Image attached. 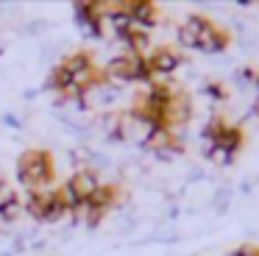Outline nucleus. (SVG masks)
Wrapping results in <instances>:
<instances>
[{"label":"nucleus","mask_w":259,"mask_h":256,"mask_svg":"<svg viewBox=\"0 0 259 256\" xmlns=\"http://www.w3.org/2000/svg\"><path fill=\"white\" fill-rule=\"evenodd\" d=\"M128 111L137 120L145 122L148 139H151L153 134H181V128H187L192 122L195 103H192V95L181 83L162 78V81L142 87L134 95Z\"/></svg>","instance_id":"f257e3e1"},{"label":"nucleus","mask_w":259,"mask_h":256,"mask_svg":"<svg viewBox=\"0 0 259 256\" xmlns=\"http://www.w3.org/2000/svg\"><path fill=\"white\" fill-rule=\"evenodd\" d=\"M201 142H203V153L206 159L220 161V164H231L242 156L248 145V131L242 122L231 120L229 114L214 111L201 128Z\"/></svg>","instance_id":"f03ea898"},{"label":"nucleus","mask_w":259,"mask_h":256,"mask_svg":"<svg viewBox=\"0 0 259 256\" xmlns=\"http://www.w3.org/2000/svg\"><path fill=\"white\" fill-rule=\"evenodd\" d=\"M179 45L187 50H198V53H226L234 45V33L218 22L214 17L192 11L179 22Z\"/></svg>","instance_id":"7ed1b4c3"},{"label":"nucleus","mask_w":259,"mask_h":256,"mask_svg":"<svg viewBox=\"0 0 259 256\" xmlns=\"http://www.w3.org/2000/svg\"><path fill=\"white\" fill-rule=\"evenodd\" d=\"M53 176H56V170H53L51 150L31 148V150H25V153L20 156L17 178H20V184H23L28 192H48V189H53L51 187Z\"/></svg>","instance_id":"20e7f679"},{"label":"nucleus","mask_w":259,"mask_h":256,"mask_svg":"<svg viewBox=\"0 0 259 256\" xmlns=\"http://www.w3.org/2000/svg\"><path fill=\"white\" fill-rule=\"evenodd\" d=\"M106 75L112 81H123V83H153V75L148 70V53H120L109 61L106 67Z\"/></svg>","instance_id":"39448f33"},{"label":"nucleus","mask_w":259,"mask_h":256,"mask_svg":"<svg viewBox=\"0 0 259 256\" xmlns=\"http://www.w3.org/2000/svg\"><path fill=\"white\" fill-rule=\"evenodd\" d=\"M184 61H187V56L176 45H156V48L148 50V70H151L153 81H162L164 75H173Z\"/></svg>","instance_id":"423d86ee"},{"label":"nucleus","mask_w":259,"mask_h":256,"mask_svg":"<svg viewBox=\"0 0 259 256\" xmlns=\"http://www.w3.org/2000/svg\"><path fill=\"white\" fill-rule=\"evenodd\" d=\"M17 195H14V189L12 187H9V184H3V181H0V211H3V209H9V206H12V203H17Z\"/></svg>","instance_id":"0eeeda50"},{"label":"nucleus","mask_w":259,"mask_h":256,"mask_svg":"<svg viewBox=\"0 0 259 256\" xmlns=\"http://www.w3.org/2000/svg\"><path fill=\"white\" fill-rule=\"evenodd\" d=\"M203 89H206L209 98H218V100H226V98H229V87H226V83H220V81H209Z\"/></svg>","instance_id":"6e6552de"},{"label":"nucleus","mask_w":259,"mask_h":256,"mask_svg":"<svg viewBox=\"0 0 259 256\" xmlns=\"http://www.w3.org/2000/svg\"><path fill=\"white\" fill-rule=\"evenodd\" d=\"M229 256H259V245L256 242H245V245H240V248H234Z\"/></svg>","instance_id":"1a4fd4ad"},{"label":"nucleus","mask_w":259,"mask_h":256,"mask_svg":"<svg viewBox=\"0 0 259 256\" xmlns=\"http://www.w3.org/2000/svg\"><path fill=\"white\" fill-rule=\"evenodd\" d=\"M251 78H253V83H256V103H253V109H256V114H259V70L251 72Z\"/></svg>","instance_id":"9d476101"}]
</instances>
